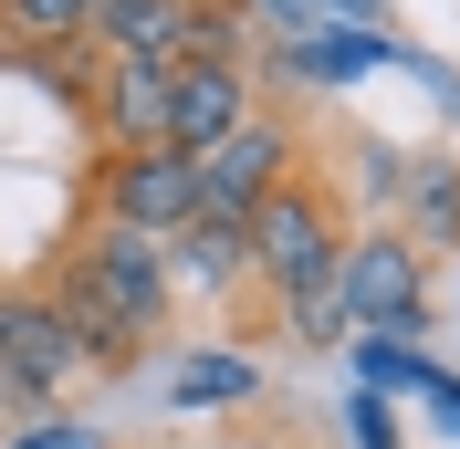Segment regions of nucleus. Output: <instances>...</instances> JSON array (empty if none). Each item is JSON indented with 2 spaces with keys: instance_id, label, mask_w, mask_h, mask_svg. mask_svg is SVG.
<instances>
[{
  "instance_id": "nucleus-1",
  "label": "nucleus",
  "mask_w": 460,
  "mask_h": 449,
  "mask_svg": "<svg viewBox=\"0 0 460 449\" xmlns=\"http://www.w3.org/2000/svg\"><path fill=\"white\" fill-rule=\"evenodd\" d=\"M42 293H53V313L74 324V345H84L94 376H126L146 345L168 335V313H178L168 241L105 230V220H74V230H63V251L42 261Z\"/></svg>"
},
{
  "instance_id": "nucleus-2",
  "label": "nucleus",
  "mask_w": 460,
  "mask_h": 449,
  "mask_svg": "<svg viewBox=\"0 0 460 449\" xmlns=\"http://www.w3.org/2000/svg\"><path fill=\"white\" fill-rule=\"evenodd\" d=\"M345 241H356V220H345V189L314 168V157H304V168H293L283 189L252 209V282L272 293V304H283L304 272L345 261Z\"/></svg>"
},
{
  "instance_id": "nucleus-3",
  "label": "nucleus",
  "mask_w": 460,
  "mask_h": 449,
  "mask_svg": "<svg viewBox=\"0 0 460 449\" xmlns=\"http://www.w3.org/2000/svg\"><path fill=\"white\" fill-rule=\"evenodd\" d=\"M84 220L146 230V241H178V230L199 220V157H178V146H126V157H94V168H84Z\"/></svg>"
},
{
  "instance_id": "nucleus-4",
  "label": "nucleus",
  "mask_w": 460,
  "mask_h": 449,
  "mask_svg": "<svg viewBox=\"0 0 460 449\" xmlns=\"http://www.w3.org/2000/svg\"><path fill=\"white\" fill-rule=\"evenodd\" d=\"M345 313H356V335H398V345L429 335V251L398 220L345 241Z\"/></svg>"
},
{
  "instance_id": "nucleus-5",
  "label": "nucleus",
  "mask_w": 460,
  "mask_h": 449,
  "mask_svg": "<svg viewBox=\"0 0 460 449\" xmlns=\"http://www.w3.org/2000/svg\"><path fill=\"white\" fill-rule=\"evenodd\" d=\"M293 168H304V126H293L283 105H261L252 126H230V136L199 157V209H209V220H241V230H252V209L283 189Z\"/></svg>"
},
{
  "instance_id": "nucleus-6",
  "label": "nucleus",
  "mask_w": 460,
  "mask_h": 449,
  "mask_svg": "<svg viewBox=\"0 0 460 449\" xmlns=\"http://www.w3.org/2000/svg\"><path fill=\"white\" fill-rule=\"evenodd\" d=\"M0 365H11V408H53V397L84 376V345H74V324L53 313L42 272L0 282Z\"/></svg>"
},
{
  "instance_id": "nucleus-7",
  "label": "nucleus",
  "mask_w": 460,
  "mask_h": 449,
  "mask_svg": "<svg viewBox=\"0 0 460 449\" xmlns=\"http://www.w3.org/2000/svg\"><path fill=\"white\" fill-rule=\"evenodd\" d=\"M261 115V84L252 63H168V146L178 157H209L230 126Z\"/></svg>"
},
{
  "instance_id": "nucleus-8",
  "label": "nucleus",
  "mask_w": 460,
  "mask_h": 449,
  "mask_svg": "<svg viewBox=\"0 0 460 449\" xmlns=\"http://www.w3.org/2000/svg\"><path fill=\"white\" fill-rule=\"evenodd\" d=\"M94 11L105 0H0V53L22 63V74L74 63V53H94Z\"/></svg>"
},
{
  "instance_id": "nucleus-9",
  "label": "nucleus",
  "mask_w": 460,
  "mask_h": 449,
  "mask_svg": "<svg viewBox=\"0 0 460 449\" xmlns=\"http://www.w3.org/2000/svg\"><path fill=\"white\" fill-rule=\"evenodd\" d=\"M168 272H178V293H209V304H230V293H241V282H252V230L241 220H189L168 241Z\"/></svg>"
},
{
  "instance_id": "nucleus-10",
  "label": "nucleus",
  "mask_w": 460,
  "mask_h": 449,
  "mask_svg": "<svg viewBox=\"0 0 460 449\" xmlns=\"http://www.w3.org/2000/svg\"><path fill=\"white\" fill-rule=\"evenodd\" d=\"M398 230L429 261L460 251V157H408V168H398Z\"/></svg>"
},
{
  "instance_id": "nucleus-11",
  "label": "nucleus",
  "mask_w": 460,
  "mask_h": 449,
  "mask_svg": "<svg viewBox=\"0 0 460 449\" xmlns=\"http://www.w3.org/2000/svg\"><path fill=\"white\" fill-rule=\"evenodd\" d=\"M94 53H115V63H178L189 53V0H105V11H94Z\"/></svg>"
},
{
  "instance_id": "nucleus-12",
  "label": "nucleus",
  "mask_w": 460,
  "mask_h": 449,
  "mask_svg": "<svg viewBox=\"0 0 460 449\" xmlns=\"http://www.w3.org/2000/svg\"><path fill=\"white\" fill-rule=\"evenodd\" d=\"M283 335L304 345V356H335V345L356 335V313H345V261H324V272H304L283 293Z\"/></svg>"
},
{
  "instance_id": "nucleus-13",
  "label": "nucleus",
  "mask_w": 460,
  "mask_h": 449,
  "mask_svg": "<svg viewBox=\"0 0 460 449\" xmlns=\"http://www.w3.org/2000/svg\"><path fill=\"white\" fill-rule=\"evenodd\" d=\"M241 397H261L252 345H209V356H189L168 376V408H241Z\"/></svg>"
},
{
  "instance_id": "nucleus-14",
  "label": "nucleus",
  "mask_w": 460,
  "mask_h": 449,
  "mask_svg": "<svg viewBox=\"0 0 460 449\" xmlns=\"http://www.w3.org/2000/svg\"><path fill=\"white\" fill-rule=\"evenodd\" d=\"M376 63L387 53H376L367 31H324V42H293L283 74H304V84H356V74H376Z\"/></svg>"
},
{
  "instance_id": "nucleus-15",
  "label": "nucleus",
  "mask_w": 460,
  "mask_h": 449,
  "mask_svg": "<svg viewBox=\"0 0 460 449\" xmlns=\"http://www.w3.org/2000/svg\"><path fill=\"white\" fill-rule=\"evenodd\" d=\"M356 376L367 387H429V356L398 345V335H356Z\"/></svg>"
},
{
  "instance_id": "nucleus-16",
  "label": "nucleus",
  "mask_w": 460,
  "mask_h": 449,
  "mask_svg": "<svg viewBox=\"0 0 460 449\" xmlns=\"http://www.w3.org/2000/svg\"><path fill=\"white\" fill-rule=\"evenodd\" d=\"M345 428H356V449H398V418H387V397H356V408H345Z\"/></svg>"
},
{
  "instance_id": "nucleus-17",
  "label": "nucleus",
  "mask_w": 460,
  "mask_h": 449,
  "mask_svg": "<svg viewBox=\"0 0 460 449\" xmlns=\"http://www.w3.org/2000/svg\"><path fill=\"white\" fill-rule=\"evenodd\" d=\"M11 449H105V439H94L84 418H31V428H22Z\"/></svg>"
},
{
  "instance_id": "nucleus-18",
  "label": "nucleus",
  "mask_w": 460,
  "mask_h": 449,
  "mask_svg": "<svg viewBox=\"0 0 460 449\" xmlns=\"http://www.w3.org/2000/svg\"><path fill=\"white\" fill-rule=\"evenodd\" d=\"M419 397H429V418L460 439V376H439V365H429V387H419Z\"/></svg>"
},
{
  "instance_id": "nucleus-19",
  "label": "nucleus",
  "mask_w": 460,
  "mask_h": 449,
  "mask_svg": "<svg viewBox=\"0 0 460 449\" xmlns=\"http://www.w3.org/2000/svg\"><path fill=\"white\" fill-rule=\"evenodd\" d=\"M241 449H304V439H283V428H261V439H241Z\"/></svg>"
},
{
  "instance_id": "nucleus-20",
  "label": "nucleus",
  "mask_w": 460,
  "mask_h": 449,
  "mask_svg": "<svg viewBox=\"0 0 460 449\" xmlns=\"http://www.w3.org/2000/svg\"><path fill=\"white\" fill-rule=\"evenodd\" d=\"M0 418H11V365H0Z\"/></svg>"
}]
</instances>
